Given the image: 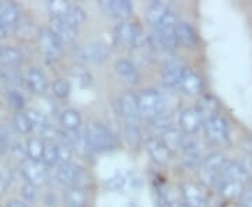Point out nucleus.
<instances>
[{
  "instance_id": "f704fd0d",
  "label": "nucleus",
  "mask_w": 252,
  "mask_h": 207,
  "mask_svg": "<svg viewBox=\"0 0 252 207\" xmlns=\"http://www.w3.org/2000/svg\"><path fill=\"white\" fill-rule=\"evenodd\" d=\"M125 136L130 147H135L136 148L142 143V136H140V130H139L137 125H126Z\"/></svg>"
},
{
  "instance_id": "3c124183",
  "label": "nucleus",
  "mask_w": 252,
  "mask_h": 207,
  "mask_svg": "<svg viewBox=\"0 0 252 207\" xmlns=\"http://www.w3.org/2000/svg\"><path fill=\"white\" fill-rule=\"evenodd\" d=\"M4 151H6V143L0 139V157L4 154Z\"/></svg>"
},
{
  "instance_id": "f8f14e48",
  "label": "nucleus",
  "mask_w": 252,
  "mask_h": 207,
  "mask_svg": "<svg viewBox=\"0 0 252 207\" xmlns=\"http://www.w3.org/2000/svg\"><path fill=\"white\" fill-rule=\"evenodd\" d=\"M146 150L149 155L152 157V160L160 165H164L171 160L172 151L165 146L162 142V139H157V137H149L146 140Z\"/></svg>"
},
{
  "instance_id": "a19ab883",
  "label": "nucleus",
  "mask_w": 252,
  "mask_h": 207,
  "mask_svg": "<svg viewBox=\"0 0 252 207\" xmlns=\"http://www.w3.org/2000/svg\"><path fill=\"white\" fill-rule=\"evenodd\" d=\"M0 76L9 83H18V73L13 67H9V66L0 67Z\"/></svg>"
},
{
  "instance_id": "ea45409f",
  "label": "nucleus",
  "mask_w": 252,
  "mask_h": 207,
  "mask_svg": "<svg viewBox=\"0 0 252 207\" xmlns=\"http://www.w3.org/2000/svg\"><path fill=\"white\" fill-rule=\"evenodd\" d=\"M152 125H153V127H156V129L161 130L162 133H165L167 130L172 129V122L170 120V118H165L162 117V115L152 119Z\"/></svg>"
},
{
  "instance_id": "ddd939ff",
  "label": "nucleus",
  "mask_w": 252,
  "mask_h": 207,
  "mask_svg": "<svg viewBox=\"0 0 252 207\" xmlns=\"http://www.w3.org/2000/svg\"><path fill=\"white\" fill-rule=\"evenodd\" d=\"M217 192L220 196H223L224 199L228 200H233L237 198H243V195L247 192V186L243 185L241 182L234 179H230V178H220L216 180L215 183Z\"/></svg>"
},
{
  "instance_id": "412c9836",
  "label": "nucleus",
  "mask_w": 252,
  "mask_h": 207,
  "mask_svg": "<svg viewBox=\"0 0 252 207\" xmlns=\"http://www.w3.org/2000/svg\"><path fill=\"white\" fill-rule=\"evenodd\" d=\"M178 89H181L188 95H199L203 90V83H202V79L199 77L196 73L189 70V69H185Z\"/></svg>"
},
{
  "instance_id": "4468645a",
  "label": "nucleus",
  "mask_w": 252,
  "mask_h": 207,
  "mask_svg": "<svg viewBox=\"0 0 252 207\" xmlns=\"http://www.w3.org/2000/svg\"><path fill=\"white\" fill-rule=\"evenodd\" d=\"M98 4L108 16L117 20H125L130 16L133 10L132 3L127 0H104V1H99Z\"/></svg>"
},
{
  "instance_id": "39448f33",
  "label": "nucleus",
  "mask_w": 252,
  "mask_h": 207,
  "mask_svg": "<svg viewBox=\"0 0 252 207\" xmlns=\"http://www.w3.org/2000/svg\"><path fill=\"white\" fill-rule=\"evenodd\" d=\"M203 130H205V136L207 137V140H210L213 143H227L230 139V125L224 118L220 115L205 119Z\"/></svg>"
},
{
  "instance_id": "9b49d317",
  "label": "nucleus",
  "mask_w": 252,
  "mask_h": 207,
  "mask_svg": "<svg viewBox=\"0 0 252 207\" xmlns=\"http://www.w3.org/2000/svg\"><path fill=\"white\" fill-rule=\"evenodd\" d=\"M80 54L81 58L86 62L93 64H101L108 59L109 51L105 44L98 42V41H94V42H90V44L83 46Z\"/></svg>"
},
{
  "instance_id": "bb28decb",
  "label": "nucleus",
  "mask_w": 252,
  "mask_h": 207,
  "mask_svg": "<svg viewBox=\"0 0 252 207\" xmlns=\"http://www.w3.org/2000/svg\"><path fill=\"white\" fill-rule=\"evenodd\" d=\"M61 123L64 127V130H80L81 115L76 109H64L61 114Z\"/></svg>"
},
{
  "instance_id": "a18cd8bd",
  "label": "nucleus",
  "mask_w": 252,
  "mask_h": 207,
  "mask_svg": "<svg viewBox=\"0 0 252 207\" xmlns=\"http://www.w3.org/2000/svg\"><path fill=\"white\" fill-rule=\"evenodd\" d=\"M243 150L252 155V137H247L243 140Z\"/></svg>"
},
{
  "instance_id": "c756f323",
  "label": "nucleus",
  "mask_w": 252,
  "mask_h": 207,
  "mask_svg": "<svg viewBox=\"0 0 252 207\" xmlns=\"http://www.w3.org/2000/svg\"><path fill=\"white\" fill-rule=\"evenodd\" d=\"M0 62L3 66L16 67L23 63V54L16 48H1L0 49Z\"/></svg>"
},
{
  "instance_id": "20e7f679",
  "label": "nucleus",
  "mask_w": 252,
  "mask_h": 207,
  "mask_svg": "<svg viewBox=\"0 0 252 207\" xmlns=\"http://www.w3.org/2000/svg\"><path fill=\"white\" fill-rule=\"evenodd\" d=\"M177 17L174 14L172 10H168V13L164 16L160 24L156 27L157 31V41L158 44L164 48H168V49H174L175 46L178 45V41H177Z\"/></svg>"
},
{
  "instance_id": "aec40b11",
  "label": "nucleus",
  "mask_w": 252,
  "mask_h": 207,
  "mask_svg": "<svg viewBox=\"0 0 252 207\" xmlns=\"http://www.w3.org/2000/svg\"><path fill=\"white\" fill-rule=\"evenodd\" d=\"M20 10L13 1H0V23L10 31L18 24Z\"/></svg>"
},
{
  "instance_id": "f03ea898",
  "label": "nucleus",
  "mask_w": 252,
  "mask_h": 207,
  "mask_svg": "<svg viewBox=\"0 0 252 207\" xmlns=\"http://www.w3.org/2000/svg\"><path fill=\"white\" fill-rule=\"evenodd\" d=\"M137 99H139L140 115L147 119L160 117L165 109V99L162 98L158 91L144 90L137 95Z\"/></svg>"
},
{
  "instance_id": "9d476101",
  "label": "nucleus",
  "mask_w": 252,
  "mask_h": 207,
  "mask_svg": "<svg viewBox=\"0 0 252 207\" xmlns=\"http://www.w3.org/2000/svg\"><path fill=\"white\" fill-rule=\"evenodd\" d=\"M182 198L185 205L189 207H207L209 205V196L202 186H199L196 183H185L182 185Z\"/></svg>"
},
{
  "instance_id": "5701e85b",
  "label": "nucleus",
  "mask_w": 252,
  "mask_h": 207,
  "mask_svg": "<svg viewBox=\"0 0 252 207\" xmlns=\"http://www.w3.org/2000/svg\"><path fill=\"white\" fill-rule=\"evenodd\" d=\"M30 90L34 91L35 94H44L48 89V80L46 76L41 72L38 67H31L26 76Z\"/></svg>"
},
{
  "instance_id": "8fccbe9b",
  "label": "nucleus",
  "mask_w": 252,
  "mask_h": 207,
  "mask_svg": "<svg viewBox=\"0 0 252 207\" xmlns=\"http://www.w3.org/2000/svg\"><path fill=\"white\" fill-rule=\"evenodd\" d=\"M223 207H245L243 203H234V202H228V203H225Z\"/></svg>"
},
{
  "instance_id": "4be33fe9",
  "label": "nucleus",
  "mask_w": 252,
  "mask_h": 207,
  "mask_svg": "<svg viewBox=\"0 0 252 207\" xmlns=\"http://www.w3.org/2000/svg\"><path fill=\"white\" fill-rule=\"evenodd\" d=\"M115 72L118 77L127 83V84H137L139 83V72L136 66L127 59H119L115 63Z\"/></svg>"
},
{
  "instance_id": "f3484780",
  "label": "nucleus",
  "mask_w": 252,
  "mask_h": 207,
  "mask_svg": "<svg viewBox=\"0 0 252 207\" xmlns=\"http://www.w3.org/2000/svg\"><path fill=\"white\" fill-rule=\"evenodd\" d=\"M221 178H230V179L238 180V182H241L245 186H248V185L252 183V175L250 170L241 162L231 161V160L227 162V167H225Z\"/></svg>"
},
{
  "instance_id": "cd10ccee",
  "label": "nucleus",
  "mask_w": 252,
  "mask_h": 207,
  "mask_svg": "<svg viewBox=\"0 0 252 207\" xmlns=\"http://www.w3.org/2000/svg\"><path fill=\"white\" fill-rule=\"evenodd\" d=\"M26 115H27L28 120H30L32 129H35V130H38L42 135H46L49 132L51 127H49V123L46 120V117L42 112L35 111V109H30V111L26 112Z\"/></svg>"
},
{
  "instance_id": "49530a36",
  "label": "nucleus",
  "mask_w": 252,
  "mask_h": 207,
  "mask_svg": "<svg viewBox=\"0 0 252 207\" xmlns=\"http://www.w3.org/2000/svg\"><path fill=\"white\" fill-rule=\"evenodd\" d=\"M6 186H7V180H6V178L0 174V195L4 192V189H6Z\"/></svg>"
},
{
  "instance_id": "6e6552de",
  "label": "nucleus",
  "mask_w": 252,
  "mask_h": 207,
  "mask_svg": "<svg viewBox=\"0 0 252 207\" xmlns=\"http://www.w3.org/2000/svg\"><path fill=\"white\" fill-rule=\"evenodd\" d=\"M39 46L41 52L48 59H58L63 51V42L51 31V28H44L39 32Z\"/></svg>"
},
{
  "instance_id": "a878e982",
  "label": "nucleus",
  "mask_w": 252,
  "mask_h": 207,
  "mask_svg": "<svg viewBox=\"0 0 252 207\" xmlns=\"http://www.w3.org/2000/svg\"><path fill=\"white\" fill-rule=\"evenodd\" d=\"M168 6L164 3V1H153L149 7H147V11H146V18H147V21L154 26V27H157L158 24H160V21H161L164 16L168 13Z\"/></svg>"
},
{
  "instance_id": "b1692460",
  "label": "nucleus",
  "mask_w": 252,
  "mask_h": 207,
  "mask_svg": "<svg viewBox=\"0 0 252 207\" xmlns=\"http://www.w3.org/2000/svg\"><path fill=\"white\" fill-rule=\"evenodd\" d=\"M177 41L178 44L187 48H192L196 45L198 42V36L195 30L190 27L187 23H178L177 26Z\"/></svg>"
},
{
  "instance_id": "c9c22d12",
  "label": "nucleus",
  "mask_w": 252,
  "mask_h": 207,
  "mask_svg": "<svg viewBox=\"0 0 252 207\" xmlns=\"http://www.w3.org/2000/svg\"><path fill=\"white\" fill-rule=\"evenodd\" d=\"M70 90H72L70 83L67 80H64V79H58L52 84V91H54V94L58 98H66V97H69Z\"/></svg>"
},
{
  "instance_id": "1a4fd4ad",
  "label": "nucleus",
  "mask_w": 252,
  "mask_h": 207,
  "mask_svg": "<svg viewBox=\"0 0 252 207\" xmlns=\"http://www.w3.org/2000/svg\"><path fill=\"white\" fill-rule=\"evenodd\" d=\"M21 172L24 175V178L27 179L30 185L34 186H41L46 182L48 174H46L45 165L42 161H34V160H24L21 164Z\"/></svg>"
},
{
  "instance_id": "09e8293b",
  "label": "nucleus",
  "mask_w": 252,
  "mask_h": 207,
  "mask_svg": "<svg viewBox=\"0 0 252 207\" xmlns=\"http://www.w3.org/2000/svg\"><path fill=\"white\" fill-rule=\"evenodd\" d=\"M7 32H9V31H7V30L4 28V26H3L1 23H0V39L6 38V35H7Z\"/></svg>"
},
{
  "instance_id": "f257e3e1",
  "label": "nucleus",
  "mask_w": 252,
  "mask_h": 207,
  "mask_svg": "<svg viewBox=\"0 0 252 207\" xmlns=\"http://www.w3.org/2000/svg\"><path fill=\"white\" fill-rule=\"evenodd\" d=\"M86 136L91 148L97 151H108L112 150L117 144L112 132L99 122H90L86 127Z\"/></svg>"
},
{
  "instance_id": "dca6fc26",
  "label": "nucleus",
  "mask_w": 252,
  "mask_h": 207,
  "mask_svg": "<svg viewBox=\"0 0 252 207\" xmlns=\"http://www.w3.org/2000/svg\"><path fill=\"white\" fill-rule=\"evenodd\" d=\"M185 72L184 66L178 60H168L162 67V83L167 87H180V81Z\"/></svg>"
},
{
  "instance_id": "7c9ffc66",
  "label": "nucleus",
  "mask_w": 252,
  "mask_h": 207,
  "mask_svg": "<svg viewBox=\"0 0 252 207\" xmlns=\"http://www.w3.org/2000/svg\"><path fill=\"white\" fill-rule=\"evenodd\" d=\"M64 198L72 207H86L87 206V193L79 186H70L66 190Z\"/></svg>"
},
{
  "instance_id": "37998d69",
  "label": "nucleus",
  "mask_w": 252,
  "mask_h": 207,
  "mask_svg": "<svg viewBox=\"0 0 252 207\" xmlns=\"http://www.w3.org/2000/svg\"><path fill=\"white\" fill-rule=\"evenodd\" d=\"M9 99L16 108H23L24 107V98H23V95L20 92H17V91H11L9 95Z\"/></svg>"
},
{
  "instance_id": "a211bd4d",
  "label": "nucleus",
  "mask_w": 252,
  "mask_h": 207,
  "mask_svg": "<svg viewBox=\"0 0 252 207\" xmlns=\"http://www.w3.org/2000/svg\"><path fill=\"white\" fill-rule=\"evenodd\" d=\"M83 177V171L80 167L74 165L72 162L67 164H59L58 170H56V178L59 182H62L67 186H76L79 183V180Z\"/></svg>"
},
{
  "instance_id": "2eb2a0df",
  "label": "nucleus",
  "mask_w": 252,
  "mask_h": 207,
  "mask_svg": "<svg viewBox=\"0 0 252 207\" xmlns=\"http://www.w3.org/2000/svg\"><path fill=\"white\" fill-rule=\"evenodd\" d=\"M49 28L63 44H72L73 41H76L77 34H79L77 28L63 18H52Z\"/></svg>"
},
{
  "instance_id": "603ef678",
  "label": "nucleus",
  "mask_w": 252,
  "mask_h": 207,
  "mask_svg": "<svg viewBox=\"0 0 252 207\" xmlns=\"http://www.w3.org/2000/svg\"><path fill=\"white\" fill-rule=\"evenodd\" d=\"M180 207H189V206H187V205L184 203V205H180Z\"/></svg>"
},
{
  "instance_id": "6ab92c4d",
  "label": "nucleus",
  "mask_w": 252,
  "mask_h": 207,
  "mask_svg": "<svg viewBox=\"0 0 252 207\" xmlns=\"http://www.w3.org/2000/svg\"><path fill=\"white\" fill-rule=\"evenodd\" d=\"M203 118L199 114L196 108H188L184 109L181 112L180 117V125L184 129V132H187L189 135L196 133L200 126H203Z\"/></svg>"
},
{
  "instance_id": "0eeeda50",
  "label": "nucleus",
  "mask_w": 252,
  "mask_h": 207,
  "mask_svg": "<svg viewBox=\"0 0 252 207\" xmlns=\"http://www.w3.org/2000/svg\"><path fill=\"white\" fill-rule=\"evenodd\" d=\"M228 161L230 160L225 158L224 154H210L209 157L205 158V161H203V174H205V177L215 185L216 180L220 179L223 177V172H224L225 167H227V162Z\"/></svg>"
},
{
  "instance_id": "58836bf2",
  "label": "nucleus",
  "mask_w": 252,
  "mask_h": 207,
  "mask_svg": "<svg viewBox=\"0 0 252 207\" xmlns=\"http://www.w3.org/2000/svg\"><path fill=\"white\" fill-rule=\"evenodd\" d=\"M73 155V148L69 144L59 143L58 144V162L59 164H67L70 162Z\"/></svg>"
},
{
  "instance_id": "473e14b6",
  "label": "nucleus",
  "mask_w": 252,
  "mask_h": 207,
  "mask_svg": "<svg viewBox=\"0 0 252 207\" xmlns=\"http://www.w3.org/2000/svg\"><path fill=\"white\" fill-rule=\"evenodd\" d=\"M184 136L181 135V132H178L177 129H170L167 130L165 133H162V142L165 143V146L170 148V150H175L178 147H182V142H184Z\"/></svg>"
},
{
  "instance_id": "423d86ee",
  "label": "nucleus",
  "mask_w": 252,
  "mask_h": 207,
  "mask_svg": "<svg viewBox=\"0 0 252 207\" xmlns=\"http://www.w3.org/2000/svg\"><path fill=\"white\" fill-rule=\"evenodd\" d=\"M119 111L126 120V125H137L139 119L142 118L137 95L133 92H125L119 98Z\"/></svg>"
},
{
  "instance_id": "e433bc0d",
  "label": "nucleus",
  "mask_w": 252,
  "mask_h": 207,
  "mask_svg": "<svg viewBox=\"0 0 252 207\" xmlns=\"http://www.w3.org/2000/svg\"><path fill=\"white\" fill-rule=\"evenodd\" d=\"M42 161L45 162L46 165H54L58 162V144L45 142V151H44Z\"/></svg>"
},
{
  "instance_id": "2f4dec72",
  "label": "nucleus",
  "mask_w": 252,
  "mask_h": 207,
  "mask_svg": "<svg viewBox=\"0 0 252 207\" xmlns=\"http://www.w3.org/2000/svg\"><path fill=\"white\" fill-rule=\"evenodd\" d=\"M48 10L52 14V18H66L67 13L70 11L73 4L69 1H62V0H54V1H48Z\"/></svg>"
},
{
  "instance_id": "c85d7f7f",
  "label": "nucleus",
  "mask_w": 252,
  "mask_h": 207,
  "mask_svg": "<svg viewBox=\"0 0 252 207\" xmlns=\"http://www.w3.org/2000/svg\"><path fill=\"white\" fill-rule=\"evenodd\" d=\"M26 151H27V155L30 160L42 161L44 151H45V142H42L39 137H31V139H28Z\"/></svg>"
},
{
  "instance_id": "79ce46f5",
  "label": "nucleus",
  "mask_w": 252,
  "mask_h": 207,
  "mask_svg": "<svg viewBox=\"0 0 252 207\" xmlns=\"http://www.w3.org/2000/svg\"><path fill=\"white\" fill-rule=\"evenodd\" d=\"M21 195H23V198L28 200V202H31V200H34L36 198V188L34 185H24L23 186V190H21Z\"/></svg>"
},
{
  "instance_id": "7ed1b4c3",
  "label": "nucleus",
  "mask_w": 252,
  "mask_h": 207,
  "mask_svg": "<svg viewBox=\"0 0 252 207\" xmlns=\"http://www.w3.org/2000/svg\"><path fill=\"white\" fill-rule=\"evenodd\" d=\"M115 41L125 48H139L143 45L144 35L142 28L135 23H121L115 28Z\"/></svg>"
},
{
  "instance_id": "72a5a7b5",
  "label": "nucleus",
  "mask_w": 252,
  "mask_h": 207,
  "mask_svg": "<svg viewBox=\"0 0 252 207\" xmlns=\"http://www.w3.org/2000/svg\"><path fill=\"white\" fill-rule=\"evenodd\" d=\"M86 11L81 9L80 6H74L73 4L72 9H70V11L67 13V16H66V21L67 23H70L72 26H74V27H80L81 24L86 21Z\"/></svg>"
},
{
  "instance_id": "de8ad7c7",
  "label": "nucleus",
  "mask_w": 252,
  "mask_h": 207,
  "mask_svg": "<svg viewBox=\"0 0 252 207\" xmlns=\"http://www.w3.org/2000/svg\"><path fill=\"white\" fill-rule=\"evenodd\" d=\"M7 207H27L23 202H18V200H13V202H10Z\"/></svg>"
},
{
  "instance_id": "393cba45",
  "label": "nucleus",
  "mask_w": 252,
  "mask_h": 207,
  "mask_svg": "<svg viewBox=\"0 0 252 207\" xmlns=\"http://www.w3.org/2000/svg\"><path fill=\"white\" fill-rule=\"evenodd\" d=\"M196 109H198L199 114L202 115L203 120H205L207 118L219 115L220 105H219V102H217V99L215 98V97H212V95H202V97L199 98Z\"/></svg>"
},
{
  "instance_id": "4c0bfd02",
  "label": "nucleus",
  "mask_w": 252,
  "mask_h": 207,
  "mask_svg": "<svg viewBox=\"0 0 252 207\" xmlns=\"http://www.w3.org/2000/svg\"><path fill=\"white\" fill-rule=\"evenodd\" d=\"M14 126L17 129L18 133H21V135H28L32 129L26 114H17L14 117Z\"/></svg>"
},
{
  "instance_id": "c03bdc74",
  "label": "nucleus",
  "mask_w": 252,
  "mask_h": 207,
  "mask_svg": "<svg viewBox=\"0 0 252 207\" xmlns=\"http://www.w3.org/2000/svg\"><path fill=\"white\" fill-rule=\"evenodd\" d=\"M241 203L245 207H252V190H247L241 198Z\"/></svg>"
}]
</instances>
